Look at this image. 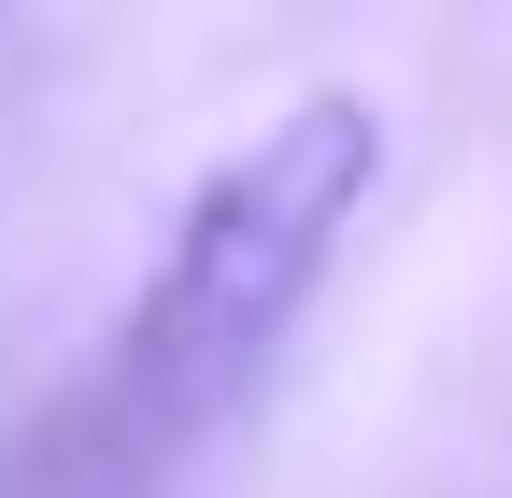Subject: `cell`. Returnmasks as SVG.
<instances>
[{
    "instance_id": "obj_1",
    "label": "cell",
    "mask_w": 512,
    "mask_h": 498,
    "mask_svg": "<svg viewBox=\"0 0 512 498\" xmlns=\"http://www.w3.org/2000/svg\"><path fill=\"white\" fill-rule=\"evenodd\" d=\"M370 185H384V100H356V86L285 100L242 157L200 171V200L171 214L157 285L128 299V328L100 356V413L143 456H171L185 427H214L271 370V342L299 328V299L328 285L342 228L370 214Z\"/></svg>"
}]
</instances>
